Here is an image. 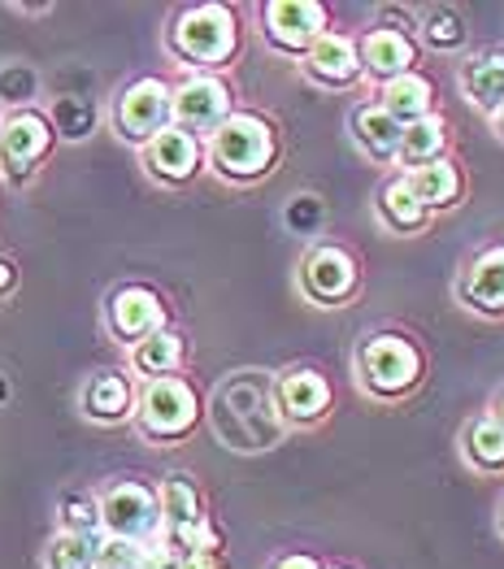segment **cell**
Wrapping results in <instances>:
<instances>
[{"label": "cell", "instance_id": "cell-1", "mask_svg": "<svg viewBox=\"0 0 504 569\" xmlns=\"http://www.w3.org/2000/svg\"><path fill=\"white\" fill-rule=\"evenodd\" d=\"M214 427L235 452H261L283 435L275 409V382L266 375H230L214 396Z\"/></svg>", "mask_w": 504, "mask_h": 569}, {"label": "cell", "instance_id": "cell-2", "mask_svg": "<svg viewBox=\"0 0 504 569\" xmlns=\"http://www.w3.org/2000/svg\"><path fill=\"white\" fill-rule=\"evenodd\" d=\"M278 127L261 113H230L209 136V166L227 183H257L278 166Z\"/></svg>", "mask_w": 504, "mask_h": 569}, {"label": "cell", "instance_id": "cell-3", "mask_svg": "<svg viewBox=\"0 0 504 569\" xmlns=\"http://www.w3.org/2000/svg\"><path fill=\"white\" fill-rule=\"evenodd\" d=\"M170 52L200 70L214 74L235 61L239 52V18L230 4H191L170 22Z\"/></svg>", "mask_w": 504, "mask_h": 569}, {"label": "cell", "instance_id": "cell-4", "mask_svg": "<svg viewBox=\"0 0 504 569\" xmlns=\"http://www.w3.org/2000/svg\"><path fill=\"white\" fill-rule=\"evenodd\" d=\"M422 375H426V357L409 335L378 331L357 348V382L374 400H405L422 387Z\"/></svg>", "mask_w": 504, "mask_h": 569}, {"label": "cell", "instance_id": "cell-5", "mask_svg": "<svg viewBox=\"0 0 504 569\" xmlns=\"http://www.w3.org/2000/svg\"><path fill=\"white\" fill-rule=\"evenodd\" d=\"M136 418L144 439H152V443H179L200 422V396L179 375L148 379L136 400Z\"/></svg>", "mask_w": 504, "mask_h": 569}, {"label": "cell", "instance_id": "cell-6", "mask_svg": "<svg viewBox=\"0 0 504 569\" xmlns=\"http://www.w3.org/2000/svg\"><path fill=\"white\" fill-rule=\"evenodd\" d=\"M100 535L105 539H127V543H157L161 539V505L157 491L144 482H113L100 500Z\"/></svg>", "mask_w": 504, "mask_h": 569}, {"label": "cell", "instance_id": "cell-7", "mask_svg": "<svg viewBox=\"0 0 504 569\" xmlns=\"http://www.w3.org/2000/svg\"><path fill=\"white\" fill-rule=\"evenodd\" d=\"M330 31V13L318 0H270L261 4V36L283 57H305Z\"/></svg>", "mask_w": 504, "mask_h": 569}, {"label": "cell", "instance_id": "cell-8", "mask_svg": "<svg viewBox=\"0 0 504 569\" xmlns=\"http://www.w3.org/2000/svg\"><path fill=\"white\" fill-rule=\"evenodd\" d=\"M57 127L36 109H18L0 122V174L9 183H27L36 174V166L52 152Z\"/></svg>", "mask_w": 504, "mask_h": 569}, {"label": "cell", "instance_id": "cell-9", "mask_svg": "<svg viewBox=\"0 0 504 569\" xmlns=\"http://www.w3.org/2000/svg\"><path fill=\"white\" fill-rule=\"evenodd\" d=\"M230 113H235V96L218 74H191L179 88H170V122L191 136H214Z\"/></svg>", "mask_w": 504, "mask_h": 569}, {"label": "cell", "instance_id": "cell-10", "mask_svg": "<svg viewBox=\"0 0 504 569\" xmlns=\"http://www.w3.org/2000/svg\"><path fill=\"white\" fill-rule=\"evenodd\" d=\"M300 291L314 300V305H348L357 291H362V266L348 248L339 243H318L309 248V257L300 261Z\"/></svg>", "mask_w": 504, "mask_h": 569}, {"label": "cell", "instance_id": "cell-11", "mask_svg": "<svg viewBox=\"0 0 504 569\" xmlns=\"http://www.w3.org/2000/svg\"><path fill=\"white\" fill-rule=\"evenodd\" d=\"M170 127V83L161 79H136L113 100V131L127 143H152Z\"/></svg>", "mask_w": 504, "mask_h": 569}, {"label": "cell", "instance_id": "cell-12", "mask_svg": "<svg viewBox=\"0 0 504 569\" xmlns=\"http://www.w3.org/2000/svg\"><path fill=\"white\" fill-rule=\"evenodd\" d=\"M105 322H109V335L122 339V343H144L148 335L166 331V305L152 287H118L109 296V309H105Z\"/></svg>", "mask_w": 504, "mask_h": 569}, {"label": "cell", "instance_id": "cell-13", "mask_svg": "<svg viewBox=\"0 0 504 569\" xmlns=\"http://www.w3.org/2000/svg\"><path fill=\"white\" fill-rule=\"evenodd\" d=\"M200 161H205L200 136H191V131L175 127V122H170L152 143H144V170H148L157 183H166V188L191 183L196 170H200Z\"/></svg>", "mask_w": 504, "mask_h": 569}, {"label": "cell", "instance_id": "cell-14", "mask_svg": "<svg viewBox=\"0 0 504 569\" xmlns=\"http://www.w3.org/2000/svg\"><path fill=\"white\" fill-rule=\"evenodd\" d=\"M330 405H335L330 382H326V375L309 370V366L305 370H287L275 382V409L283 418V427H314L330 413Z\"/></svg>", "mask_w": 504, "mask_h": 569}, {"label": "cell", "instance_id": "cell-15", "mask_svg": "<svg viewBox=\"0 0 504 569\" xmlns=\"http://www.w3.org/2000/svg\"><path fill=\"white\" fill-rule=\"evenodd\" d=\"M300 61H305V66H300L305 79L326 88V92H344V88L362 83V74H366V70H362L357 40H348V36H339V31H326Z\"/></svg>", "mask_w": 504, "mask_h": 569}, {"label": "cell", "instance_id": "cell-16", "mask_svg": "<svg viewBox=\"0 0 504 569\" xmlns=\"http://www.w3.org/2000/svg\"><path fill=\"white\" fill-rule=\"evenodd\" d=\"M357 52H362L366 79L374 83H392L401 74H413V66H417V40L401 27H374L357 44Z\"/></svg>", "mask_w": 504, "mask_h": 569}, {"label": "cell", "instance_id": "cell-17", "mask_svg": "<svg viewBox=\"0 0 504 569\" xmlns=\"http://www.w3.org/2000/svg\"><path fill=\"white\" fill-rule=\"evenodd\" d=\"M461 300H465V309H474L483 318H504V243L470 261V270L461 279Z\"/></svg>", "mask_w": 504, "mask_h": 569}, {"label": "cell", "instance_id": "cell-18", "mask_svg": "<svg viewBox=\"0 0 504 569\" xmlns=\"http://www.w3.org/2000/svg\"><path fill=\"white\" fill-rule=\"evenodd\" d=\"M374 213H378V222L392 231V236H422L426 227H431V209L417 200L405 183V174L401 179H387L378 196H374Z\"/></svg>", "mask_w": 504, "mask_h": 569}, {"label": "cell", "instance_id": "cell-19", "mask_svg": "<svg viewBox=\"0 0 504 569\" xmlns=\"http://www.w3.org/2000/svg\"><path fill=\"white\" fill-rule=\"evenodd\" d=\"M83 413L100 422V427H113V422H127L136 413V387L127 382V375L118 370H100L88 387H83Z\"/></svg>", "mask_w": 504, "mask_h": 569}, {"label": "cell", "instance_id": "cell-20", "mask_svg": "<svg viewBox=\"0 0 504 569\" xmlns=\"http://www.w3.org/2000/svg\"><path fill=\"white\" fill-rule=\"evenodd\" d=\"M401 136H405V127H401L383 104H362V109H353V140H357V148L366 152L369 161L392 166L396 152H401Z\"/></svg>", "mask_w": 504, "mask_h": 569}, {"label": "cell", "instance_id": "cell-21", "mask_svg": "<svg viewBox=\"0 0 504 569\" xmlns=\"http://www.w3.org/2000/svg\"><path fill=\"white\" fill-rule=\"evenodd\" d=\"M405 183H409V191L431 209V213H444V209H453L461 200L465 174H461V166L453 157H439V161H431V166H422V170H409Z\"/></svg>", "mask_w": 504, "mask_h": 569}, {"label": "cell", "instance_id": "cell-22", "mask_svg": "<svg viewBox=\"0 0 504 569\" xmlns=\"http://www.w3.org/2000/svg\"><path fill=\"white\" fill-rule=\"evenodd\" d=\"M401 127H413V122H422V118H431L435 113V83L426 79V74H401V79H392V83H383V100H378Z\"/></svg>", "mask_w": 504, "mask_h": 569}, {"label": "cell", "instance_id": "cell-23", "mask_svg": "<svg viewBox=\"0 0 504 569\" xmlns=\"http://www.w3.org/2000/svg\"><path fill=\"white\" fill-rule=\"evenodd\" d=\"M461 88H465V96H470L474 109L496 113V109L504 104V48L501 52H483V57H474V61L465 66V74H461Z\"/></svg>", "mask_w": 504, "mask_h": 569}, {"label": "cell", "instance_id": "cell-24", "mask_svg": "<svg viewBox=\"0 0 504 569\" xmlns=\"http://www.w3.org/2000/svg\"><path fill=\"white\" fill-rule=\"evenodd\" d=\"M461 448H465V461H470L478 475H504V427L492 413H478V418L465 427Z\"/></svg>", "mask_w": 504, "mask_h": 569}, {"label": "cell", "instance_id": "cell-25", "mask_svg": "<svg viewBox=\"0 0 504 569\" xmlns=\"http://www.w3.org/2000/svg\"><path fill=\"white\" fill-rule=\"evenodd\" d=\"M439 157H448V122H444L439 113H431V118H422V122L405 127L401 152H396L401 166L422 170V166H431V161H439Z\"/></svg>", "mask_w": 504, "mask_h": 569}, {"label": "cell", "instance_id": "cell-26", "mask_svg": "<svg viewBox=\"0 0 504 569\" xmlns=\"http://www.w3.org/2000/svg\"><path fill=\"white\" fill-rule=\"evenodd\" d=\"M157 505H161V530H184V526L200 522L205 518V505H200V491L187 475H170L157 491Z\"/></svg>", "mask_w": 504, "mask_h": 569}, {"label": "cell", "instance_id": "cell-27", "mask_svg": "<svg viewBox=\"0 0 504 569\" xmlns=\"http://www.w3.org/2000/svg\"><path fill=\"white\" fill-rule=\"evenodd\" d=\"M131 366H136L144 379H166L184 366V335L175 331H157L148 335L144 343L131 348Z\"/></svg>", "mask_w": 504, "mask_h": 569}, {"label": "cell", "instance_id": "cell-28", "mask_svg": "<svg viewBox=\"0 0 504 569\" xmlns=\"http://www.w3.org/2000/svg\"><path fill=\"white\" fill-rule=\"evenodd\" d=\"M100 539L105 535H70L61 530L52 543H48V569H96V552H100Z\"/></svg>", "mask_w": 504, "mask_h": 569}, {"label": "cell", "instance_id": "cell-29", "mask_svg": "<svg viewBox=\"0 0 504 569\" xmlns=\"http://www.w3.org/2000/svg\"><path fill=\"white\" fill-rule=\"evenodd\" d=\"M422 36H426V44H431V48H439V52H453V48L465 44V18H461L457 9L439 4V9H431V13H426V22H422Z\"/></svg>", "mask_w": 504, "mask_h": 569}, {"label": "cell", "instance_id": "cell-30", "mask_svg": "<svg viewBox=\"0 0 504 569\" xmlns=\"http://www.w3.org/2000/svg\"><path fill=\"white\" fill-rule=\"evenodd\" d=\"M61 522L70 535H100V509L88 496H70V500H61Z\"/></svg>", "mask_w": 504, "mask_h": 569}, {"label": "cell", "instance_id": "cell-31", "mask_svg": "<svg viewBox=\"0 0 504 569\" xmlns=\"http://www.w3.org/2000/svg\"><path fill=\"white\" fill-rule=\"evenodd\" d=\"M57 122H61V136H66V140H83V136L92 131L96 113L88 100H61V104H57Z\"/></svg>", "mask_w": 504, "mask_h": 569}, {"label": "cell", "instance_id": "cell-32", "mask_svg": "<svg viewBox=\"0 0 504 569\" xmlns=\"http://www.w3.org/2000/svg\"><path fill=\"white\" fill-rule=\"evenodd\" d=\"M144 548L127 543V539H100V552H96V569H139Z\"/></svg>", "mask_w": 504, "mask_h": 569}, {"label": "cell", "instance_id": "cell-33", "mask_svg": "<svg viewBox=\"0 0 504 569\" xmlns=\"http://www.w3.org/2000/svg\"><path fill=\"white\" fill-rule=\"evenodd\" d=\"M179 566H184V557H179L175 548H166L161 539H157V543H144L139 569H179Z\"/></svg>", "mask_w": 504, "mask_h": 569}, {"label": "cell", "instance_id": "cell-34", "mask_svg": "<svg viewBox=\"0 0 504 569\" xmlns=\"http://www.w3.org/2000/svg\"><path fill=\"white\" fill-rule=\"evenodd\" d=\"M270 569H322L314 557H305V552H291V557H278Z\"/></svg>", "mask_w": 504, "mask_h": 569}, {"label": "cell", "instance_id": "cell-35", "mask_svg": "<svg viewBox=\"0 0 504 569\" xmlns=\"http://www.w3.org/2000/svg\"><path fill=\"white\" fill-rule=\"evenodd\" d=\"M13 287H18V270H13V261L0 257V296H9Z\"/></svg>", "mask_w": 504, "mask_h": 569}, {"label": "cell", "instance_id": "cell-36", "mask_svg": "<svg viewBox=\"0 0 504 569\" xmlns=\"http://www.w3.org/2000/svg\"><path fill=\"white\" fill-rule=\"evenodd\" d=\"M179 569H223V566H218V557H184Z\"/></svg>", "mask_w": 504, "mask_h": 569}, {"label": "cell", "instance_id": "cell-37", "mask_svg": "<svg viewBox=\"0 0 504 569\" xmlns=\"http://www.w3.org/2000/svg\"><path fill=\"white\" fill-rule=\"evenodd\" d=\"M492 131H496V136L504 140V104L496 109V113H492Z\"/></svg>", "mask_w": 504, "mask_h": 569}, {"label": "cell", "instance_id": "cell-38", "mask_svg": "<svg viewBox=\"0 0 504 569\" xmlns=\"http://www.w3.org/2000/svg\"><path fill=\"white\" fill-rule=\"evenodd\" d=\"M492 418H496V422L504 427V391H501V400H496V409H492Z\"/></svg>", "mask_w": 504, "mask_h": 569}, {"label": "cell", "instance_id": "cell-39", "mask_svg": "<svg viewBox=\"0 0 504 569\" xmlns=\"http://www.w3.org/2000/svg\"><path fill=\"white\" fill-rule=\"evenodd\" d=\"M501 535H504V509H501Z\"/></svg>", "mask_w": 504, "mask_h": 569}, {"label": "cell", "instance_id": "cell-40", "mask_svg": "<svg viewBox=\"0 0 504 569\" xmlns=\"http://www.w3.org/2000/svg\"><path fill=\"white\" fill-rule=\"evenodd\" d=\"M335 569H344V566H335Z\"/></svg>", "mask_w": 504, "mask_h": 569}]
</instances>
